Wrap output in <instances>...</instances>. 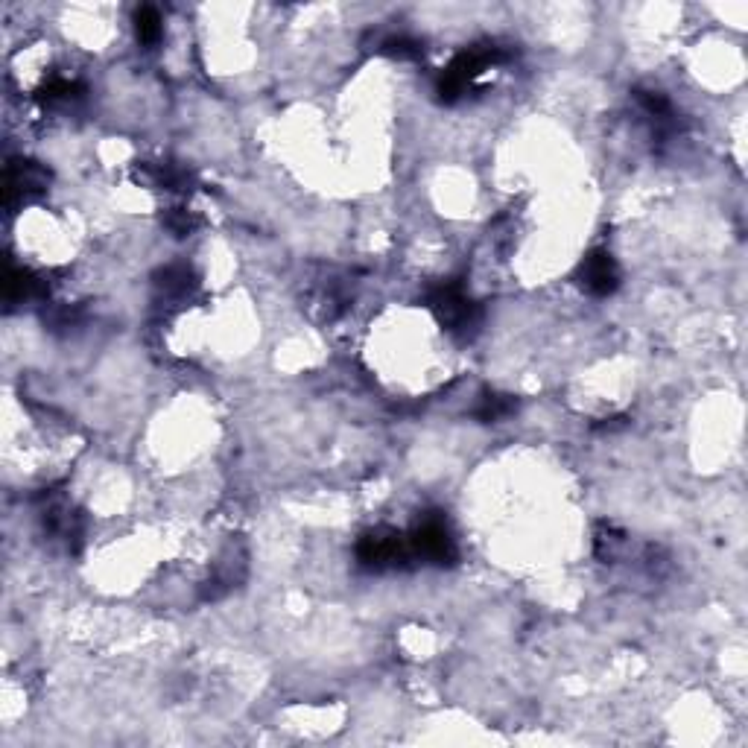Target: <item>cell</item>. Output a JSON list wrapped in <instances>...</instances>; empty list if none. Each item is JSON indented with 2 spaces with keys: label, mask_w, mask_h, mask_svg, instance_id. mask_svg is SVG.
<instances>
[{
  "label": "cell",
  "mask_w": 748,
  "mask_h": 748,
  "mask_svg": "<svg viewBox=\"0 0 748 748\" xmlns=\"http://www.w3.org/2000/svg\"><path fill=\"white\" fill-rule=\"evenodd\" d=\"M383 53L395 56V59H404V62H415L421 59V41H415L410 36H392L383 41Z\"/></svg>",
  "instance_id": "cell-12"
},
{
  "label": "cell",
  "mask_w": 748,
  "mask_h": 748,
  "mask_svg": "<svg viewBox=\"0 0 748 748\" xmlns=\"http://www.w3.org/2000/svg\"><path fill=\"white\" fill-rule=\"evenodd\" d=\"M164 225L173 231V234H179V237H185V234H190L193 231V225H196V220L187 214L185 208H173L167 217H164Z\"/></svg>",
  "instance_id": "cell-13"
},
{
  "label": "cell",
  "mask_w": 748,
  "mask_h": 748,
  "mask_svg": "<svg viewBox=\"0 0 748 748\" xmlns=\"http://www.w3.org/2000/svg\"><path fill=\"white\" fill-rule=\"evenodd\" d=\"M155 287H158L167 299H185L187 293L196 287V278H193L190 266H185V263H173V266H167V269L158 272Z\"/></svg>",
  "instance_id": "cell-8"
},
{
  "label": "cell",
  "mask_w": 748,
  "mask_h": 748,
  "mask_svg": "<svg viewBox=\"0 0 748 748\" xmlns=\"http://www.w3.org/2000/svg\"><path fill=\"white\" fill-rule=\"evenodd\" d=\"M82 97H85V85L79 79H65V76L50 79L41 91V100L47 106H74Z\"/></svg>",
  "instance_id": "cell-10"
},
{
  "label": "cell",
  "mask_w": 748,
  "mask_h": 748,
  "mask_svg": "<svg viewBox=\"0 0 748 748\" xmlns=\"http://www.w3.org/2000/svg\"><path fill=\"white\" fill-rule=\"evenodd\" d=\"M509 53L503 47H494V44H483V47H471V50H462L448 68L442 71L439 82H436V94L442 103H456L459 97L468 94V88L474 85V79L488 71L491 65H500L506 62Z\"/></svg>",
  "instance_id": "cell-1"
},
{
  "label": "cell",
  "mask_w": 748,
  "mask_h": 748,
  "mask_svg": "<svg viewBox=\"0 0 748 748\" xmlns=\"http://www.w3.org/2000/svg\"><path fill=\"white\" fill-rule=\"evenodd\" d=\"M410 547L412 556L427 564H436V567H450L459 559V547H456V538L450 532V526L445 524L442 515H424L415 529L410 532Z\"/></svg>",
  "instance_id": "cell-4"
},
{
  "label": "cell",
  "mask_w": 748,
  "mask_h": 748,
  "mask_svg": "<svg viewBox=\"0 0 748 748\" xmlns=\"http://www.w3.org/2000/svg\"><path fill=\"white\" fill-rule=\"evenodd\" d=\"M579 284L585 293L597 296V299H605L611 296L617 287H620V269H617V261L605 252V249H597L591 252L585 261L579 263Z\"/></svg>",
  "instance_id": "cell-5"
},
{
  "label": "cell",
  "mask_w": 748,
  "mask_h": 748,
  "mask_svg": "<svg viewBox=\"0 0 748 748\" xmlns=\"http://www.w3.org/2000/svg\"><path fill=\"white\" fill-rule=\"evenodd\" d=\"M50 182L47 170L36 164V161H18V164H9L6 167V176H3V202L12 205L15 199H27V196H36Z\"/></svg>",
  "instance_id": "cell-6"
},
{
  "label": "cell",
  "mask_w": 748,
  "mask_h": 748,
  "mask_svg": "<svg viewBox=\"0 0 748 748\" xmlns=\"http://www.w3.org/2000/svg\"><path fill=\"white\" fill-rule=\"evenodd\" d=\"M515 410H518V401H515L512 395L486 392V395H480V401H477V407H474V418L483 421V424H491V421L509 418Z\"/></svg>",
  "instance_id": "cell-9"
},
{
  "label": "cell",
  "mask_w": 748,
  "mask_h": 748,
  "mask_svg": "<svg viewBox=\"0 0 748 748\" xmlns=\"http://www.w3.org/2000/svg\"><path fill=\"white\" fill-rule=\"evenodd\" d=\"M412 547L410 538H404L395 529H374L369 535L360 538L357 544V561L363 570L372 573H386V570H401L407 567V561H412Z\"/></svg>",
  "instance_id": "cell-3"
},
{
  "label": "cell",
  "mask_w": 748,
  "mask_h": 748,
  "mask_svg": "<svg viewBox=\"0 0 748 748\" xmlns=\"http://www.w3.org/2000/svg\"><path fill=\"white\" fill-rule=\"evenodd\" d=\"M3 293H6L9 304H24V301L44 299L47 296V284L38 275H33L30 269H24V266H9L6 278H3Z\"/></svg>",
  "instance_id": "cell-7"
},
{
  "label": "cell",
  "mask_w": 748,
  "mask_h": 748,
  "mask_svg": "<svg viewBox=\"0 0 748 748\" xmlns=\"http://www.w3.org/2000/svg\"><path fill=\"white\" fill-rule=\"evenodd\" d=\"M135 30H138L141 44H155L161 38V15L152 6H141L135 12Z\"/></svg>",
  "instance_id": "cell-11"
},
{
  "label": "cell",
  "mask_w": 748,
  "mask_h": 748,
  "mask_svg": "<svg viewBox=\"0 0 748 748\" xmlns=\"http://www.w3.org/2000/svg\"><path fill=\"white\" fill-rule=\"evenodd\" d=\"M427 307L439 316V322L459 334V337H471L474 328L480 325V307L468 299L465 284L462 281H442L427 293Z\"/></svg>",
  "instance_id": "cell-2"
}]
</instances>
